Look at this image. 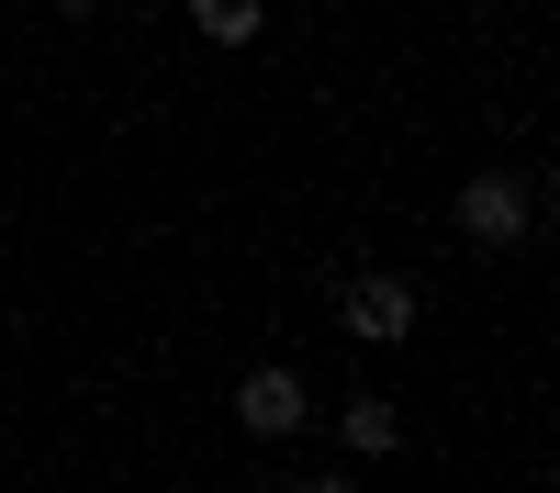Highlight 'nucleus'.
I'll use <instances>...</instances> for the list:
<instances>
[{
  "mask_svg": "<svg viewBox=\"0 0 560 493\" xmlns=\"http://www.w3.org/2000/svg\"><path fill=\"white\" fill-rule=\"evenodd\" d=\"M337 437H348V460H393V448H404V415H393L382 392H348V415H337Z\"/></svg>",
  "mask_w": 560,
  "mask_h": 493,
  "instance_id": "obj_4",
  "label": "nucleus"
},
{
  "mask_svg": "<svg viewBox=\"0 0 560 493\" xmlns=\"http://www.w3.org/2000/svg\"><path fill=\"white\" fill-rule=\"evenodd\" d=\"M303 493H359V471H325V482H303Z\"/></svg>",
  "mask_w": 560,
  "mask_h": 493,
  "instance_id": "obj_6",
  "label": "nucleus"
},
{
  "mask_svg": "<svg viewBox=\"0 0 560 493\" xmlns=\"http://www.w3.org/2000/svg\"><path fill=\"white\" fill-rule=\"evenodd\" d=\"M448 213H459V236H471V247H516L527 224H538V191H527L516 168H471Z\"/></svg>",
  "mask_w": 560,
  "mask_h": 493,
  "instance_id": "obj_1",
  "label": "nucleus"
},
{
  "mask_svg": "<svg viewBox=\"0 0 560 493\" xmlns=\"http://www.w3.org/2000/svg\"><path fill=\"white\" fill-rule=\"evenodd\" d=\"M549 236H560V213H549Z\"/></svg>",
  "mask_w": 560,
  "mask_h": 493,
  "instance_id": "obj_8",
  "label": "nucleus"
},
{
  "mask_svg": "<svg viewBox=\"0 0 560 493\" xmlns=\"http://www.w3.org/2000/svg\"><path fill=\"white\" fill-rule=\"evenodd\" d=\"M57 12H90V0H57Z\"/></svg>",
  "mask_w": 560,
  "mask_h": 493,
  "instance_id": "obj_7",
  "label": "nucleus"
},
{
  "mask_svg": "<svg viewBox=\"0 0 560 493\" xmlns=\"http://www.w3.org/2000/svg\"><path fill=\"white\" fill-rule=\"evenodd\" d=\"M303 415H314V403H303L292 371H247V382H236V426H247V437H292Z\"/></svg>",
  "mask_w": 560,
  "mask_h": 493,
  "instance_id": "obj_3",
  "label": "nucleus"
},
{
  "mask_svg": "<svg viewBox=\"0 0 560 493\" xmlns=\"http://www.w3.org/2000/svg\"><path fill=\"white\" fill-rule=\"evenodd\" d=\"M337 314H348L359 348H404V337H415V281H348Z\"/></svg>",
  "mask_w": 560,
  "mask_h": 493,
  "instance_id": "obj_2",
  "label": "nucleus"
},
{
  "mask_svg": "<svg viewBox=\"0 0 560 493\" xmlns=\"http://www.w3.org/2000/svg\"><path fill=\"white\" fill-rule=\"evenodd\" d=\"M191 23H202L213 45H247V34H258V0H191Z\"/></svg>",
  "mask_w": 560,
  "mask_h": 493,
  "instance_id": "obj_5",
  "label": "nucleus"
}]
</instances>
